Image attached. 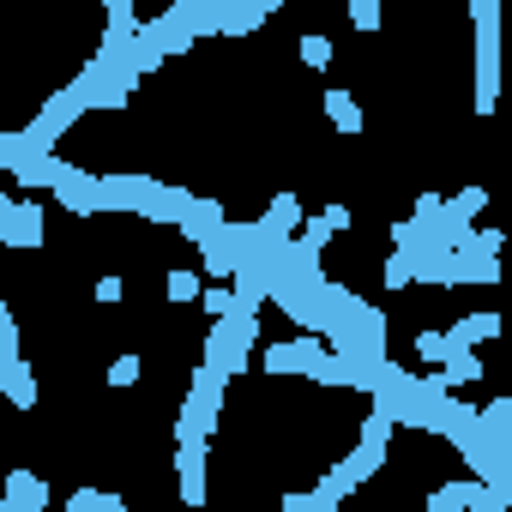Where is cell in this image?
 Instances as JSON below:
<instances>
[{"label":"cell","mask_w":512,"mask_h":512,"mask_svg":"<svg viewBox=\"0 0 512 512\" xmlns=\"http://www.w3.org/2000/svg\"><path fill=\"white\" fill-rule=\"evenodd\" d=\"M440 217H446V199H440V193H416V223H422L428 235L440 229Z\"/></svg>","instance_id":"484cf974"},{"label":"cell","mask_w":512,"mask_h":512,"mask_svg":"<svg viewBox=\"0 0 512 512\" xmlns=\"http://www.w3.org/2000/svg\"><path fill=\"white\" fill-rule=\"evenodd\" d=\"M0 386H7V398H13L19 410L37 404V374H31L25 362H0Z\"/></svg>","instance_id":"e0dca14e"},{"label":"cell","mask_w":512,"mask_h":512,"mask_svg":"<svg viewBox=\"0 0 512 512\" xmlns=\"http://www.w3.org/2000/svg\"><path fill=\"white\" fill-rule=\"evenodd\" d=\"M163 61H169V55H163V49H157V43H151V37H139V43H133V55H127V67H133V73H139V79H145V73H157V67H163Z\"/></svg>","instance_id":"603a6c76"},{"label":"cell","mask_w":512,"mask_h":512,"mask_svg":"<svg viewBox=\"0 0 512 512\" xmlns=\"http://www.w3.org/2000/svg\"><path fill=\"white\" fill-rule=\"evenodd\" d=\"M446 374H452V386H464V380H482V356H476V350H464V356H458Z\"/></svg>","instance_id":"4dcf8cb0"},{"label":"cell","mask_w":512,"mask_h":512,"mask_svg":"<svg viewBox=\"0 0 512 512\" xmlns=\"http://www.w3.org/2000/svg\"><path fill=\"white\" fill-rule=\"evenodd\" d=\"M476 25V115L500 109V0H470Z\"/></svg>","instance_id":"6da1fadb"},{"label":"cell","mask_w":512,"mask_h":512,"mask_svg":"<svg viewBox=\"0 0 512 512\" xmlns=\"http://www.w3.org/2000/svg\"><path fill=\"white\" fill-rule=\"evenodd\" d=\"M278 512H326V506H320L314 494H284V500H278Z\"/></svg>","instance_id":"d590c367"},{"label":"cell","mask_w":512,"mask_h":512,"mask_svg":"<svg viewBox=\"0 0 512 512\" xmlns=\"http://www.w3.org/2000/svg\"><path fill=\"white\" fill-rule=\"evenodd\" d=\"M416 278V260H404V253H392V260H386V290H404Z\"/></svg>","instance_id":"f546056e"},{"label":"cell","mask_w":512,"mask_h":512,"mask_svg":"<svg viewBox=\"0 0 512 512\" xmlns=\"http://www.w3.org/2000/svg\"><path fill=\"white\" fill-rule=\"evenodd\" d=\"M482 428H494V434L512 428V398H488V404H482Z\"/></svg>","instance_id":"f1b7e54d"},{"label":"cell","mask_w":512,"mask_h":512,"mask_svg":"<svg viewBox=\"0 0 512 512\" xmlns=\"http://www.w3.org/2000/svg\"><path fill=\"white\" fill-rule=\"evenodd\" d=\"M464 350H476V344H488V338H500V314H464V320H452L446 326Z\"/></svg>","instance_id":"9a60e30c"},{"label":"cell","mask_w":512,"mask_h":512,"mask_svg":"<svg viewBox=\"0 0 512 512\" xmlns=\"http://www.w3.org/2000/svg\"><path fill=\"white\" fill-rule=\"evenodd\" d=\"M109 31H127V37H139L145 25H139V13H133V0H109Z\"/></svg>","instance_id":"83f0119b"},{"label":"cell","mask_w":512,"mask_h":512,"mask_svg":"<svg viewBox=\"0 0 512 512\" xmlns=\"http://www.w3.org/2000/svg\"><path fill=\"white\" fill-rule=\"evenodd\" d=\"M223 386H229V374H217V368H205V362H199V374H193V392H187V404H199L205 416H217V410H223Z\"/></svg>","instance_id":"4fadbf2b"},{"label":"cell","mask_w":512,"mask_h":512,"mask_svg":"<svg viewBox=\"0 0 512 512\" xmlns=\"http://www.w3.org/2000/svg\"><path fill=\"white\" fill-rule=\"evenodd\" d=\"M458 284H500V260H458Z\"/></svg>","instance_id":"cb8c5ba5"},{"label":"cell","mask_w":512,"mask_h":512,"mask_svg":"<svg viewBox=\"0 0 512 512\" xmlns=\"http://www.w3.org/2000/svg\"><path fill=\"white\" fill-rule=\"evenodd\" d=\"M320 217H326V223H332V235H338V229H350V205H326V211H320Z\"/></svg>","instance_id":"8d00e7d4"},{"label":"cell","mask_w":512,"mask_h":512,"mask_svg":"<svg viewBox=\"0 0 512 512\" xmlns=\"http://www.w3.org/2000/svg\"><path fill=\"white\" fill-rule=\"evenodd\" d=\"M0 241L7 247H43V205L19 199V193H0Z\"/></svg>","instance_id":"5b68a950"},{"label":"cell","mask_w":512,"mask_h":512,"mask_svg":"<svg viewBox=\"0 0 512 512\" xmlns=\"http://www.w3.org/2000/svg\"><path fill=\"white\" fill-rule=\"evenodd\" d=\"M205 278L199 272H169V302H205Z\"/></svg>","instance_id":"7402d4cb"},{"label":"cell","mask_w":512,"mask_h":512,"mask_svg":"<svg viewBox=\"0 0 512 512\" xmlns=\"http://www.w3.org/2000/svg\"><path fill=\"white\" fill-rule=\"evenodd\" d=\"M67 512H127L121 494H103V488H73L67 494Z\"/></svg>","instance_id":"d6986e66"},{"label":"cell","mask_w":512,"mask_h":512,"mask_svg":"<svg viewBox=\"0 0 512 512\" xmlns=\"http://www.w3.org/2000/svg\"><path fill=\"white\" fill-rule=\"evenodd\" d=\"M163 193V181H151V175H97V205L103 211H151V199Z\"/></svg>","instance_id":"277c9868"},{"label":"cell","mask_w":512,"mask_h":512,"mask_svg":"<svg viewBox=\"0 0 512 512\" xmlns=\"http://www.w3.org/2000/svg\"><path fill=\"white\" fill-rule=\"evenodd\" d=\"M211 428H217V416H205L199 404L181 398V422H175V434H181V440H211Z\"/></svg>","instance_id":"44dd1931"},{"label":"cell","mask_w":512,"mask_h":512,"mask_svg":"<svg viewBox=\"0 0 512 512\" xmlns=\"http://www.w3.org/2000/svg\"><path fill=\"white\" fill-rule=\"evenodd\" d=\"M464 506H470V512H512V500H506L500 488H488V482H476V476L464 482Z\"/></svg>","instance_id":"ffe728a7"},{"label":"cell","mask_w":512,"mask_h":512,"mask_svg":"<svg viewBox=\"0 0 512 512\" xmlns=\"http://www.w3.org/2000/svg\"><path fill=\"white\" fill-rule=\"evenodd\" d=\"M0 362H25L19 356V320H13V308H0Z\"/></svg>","instance_id":"d4e9b609"},{"label":"cell","mask_w":512,"mask_h":512,"mask_svg":"<svg viewBox=\"0 0 512 512\" xmlns=\"http://www.w3.org/2000/svg\"><path fill=\"white\" fill-rule=\"evenodd\" d=\"M260 223H266L278 241H296V229H308V223H302V199H296V193H272V211H266Z\"/></svg>","instance_id":"30bf717a"},{"label":"cell","mask_w":512,"mask_h":512,"mask_svg":"<svg viewBox=\"0 0 512 512\" xmlns=\"http://www.w3.org/2000/svg\"><path fill=\"white\" fill-rule=\"evenodd\" d=\"M302 241H308L314 253H326V241H332V223H326V217H314V223L302 229Z\"/></svg>","instance_id":"e575fe53"},{"label":"cell","mask_w":512,"mask_h":512,"mask_svg":"<svg viewBox=\"0 0 512 512\" xmlns=\"http://www.w3.org/2000/svg\"><path fill=\"white\" fill-rule=\"evenodd\" d=\"M320 356H326V338H320V332H302V338L266 350V374H314Z\"/></svg>","instance_id":"8992f818"},{"label":"cell","mask_w":512,"mask_h":512,"mask_svg":"<svg viewBox=\"0 0 512 512\" xmlns=\"http://www.w3.org/2000/svg\"><path fill=\"white\" fill-rule=\"evenodd\" d=\"M253 338H260V320H253V314H229V320H217V326L205 332V368H217V374H241L247 356H253Z\"/></svg>","instance_id":"7a4b0ae2"},{"label":"cell","mask_w":512,"mask_h":512,"mask_svg":"<svg viewBox=\"0 0 512 512\" xmlns=\"http://www.w3.org/2000/svg\"><path fill=\"white\" fill-rule=\"evenodd\" d=\"M350 25H356V31H380V7H374V0H356V7H350Z\"/></svg>","instance_id":"836d02e7"},{"label":"cell","mask_w":512,"mask_h":512,"mask_svg":"<svg viewBox=\"0 0 512 512\" xmlns=\"http://www.w3.org/2000/svg\"><path fill=\"white\" fill-rule=\"evenodd\" d=\"M223 229H229V217H223V205H217L211 193H199V199H193V211H187V223H181V235H187L193 247H205V241H217Z\"/></svg>","instance_id":"ba28073f"},{"label":"cell","mask_w":512,"mask_h":512,"mask_svg":"<svg viewBox=\"0 0 512 512\" xmlns=\"http://www.w3.org/2000/svg\"><path fill=\"white\" fill-rule=\"evenodd\" d=\"M302 61L308 67H332V43L326 37H302Z\"/></svg>","instance_id":"1f68e13d"},{"label":"cell","mask_w":512,"mask_h":512,"mask_svg":"<svg viewBox=\"0 0 512 512\" xmlns=\"http://www.w3.org/2000/svg\"><path fill=\"white\" fill-rule=\"evenodd\" d=\"M272 19V0H253V7H229L223 0V37H247V31H260Z\"/></svg>","instance_id":"5bb4252c"},{"label":"cell","mask_w":512,"mask_h":512,"mask_svg":"<svg viewBox=\"0 0 512 512\" xmlns=\"http://www.w3.org/2000/svg\"><path fill=\"white\" fill-rule=\"evenodd\" d=\"M428 512H464V482H440L428 494Z\"/></svg>","instance_id":"4316f807"},{"label":"cell","mask_w":512,"mask_h":512,"mask_svg":"<svg viewBox=\"0 0 512 512\" xmlns=\"http://www.w3.org/2000/svg\"><path fill=\"white\" fill-rule=\"evenodd\" d=\"M326 121H332L338 133H362V103H356L350 91H326Z\"/></svg>","instance_id":"ac0fdd59"},{"label":"cell","mask_w":512,"mask_h":512,"mask_svg":"<svg viewBox=\"0 0 512 512\" xmlns=\"http://www.w3.org/2000/svg\"><path fill=\"white\" fill-rule=\"evenodd\" d=\"M121 290H127L121 278H97V302H121Z\"/></svg>","instance_id":"74e56055"},{"label":"cell","mask_w":512,"mask_h":512,"mask_svg":"<svg viewBox=\"0 0 512 512\" xmlns=\"http://www.w3.org/2000/svg\"><path fill=\"white\" fill-rule=\"evenodd\" d=\"M416 356H422L428 368H452V362L464 356V344H458L452 332H422V338H416Z\"/></svg>","instance_id":"2e32d148"},{"label":"cell","mask_w":512,"mask_h":512,"mask_svg":"<svg viewBox=\"0 0 512 512\" xmlns=\"http://www.w3.org/2000/svg\"><path fill=\"white\" fill-rule=\"evenodd\" d=\"M85 109H91V85H85V79L61 85V91H55V97L43 103V115H37V121L25 127V133H31V145H37V151H49V145H55V139H61V133H67V127H73V121H79Z\"/></svg>","instance_id":"3957f363"},{"label":"cell","mask_w":512,"mask_h":512,"mask_svg":"<svg viewBox=\"0 0 512 512\" xmlns=\"http://www.w3.org/2000/svg\"><path fill=\"white\" fill-rule=\"evenodd\" d=\"M139 380V356H115L109 362V386H133Z\"/></svg>","instance_id":"d6a6232c"},{"label":"cell","mask_w":512,"mask_h":512,"mask_svg":"<svg viewBox=\"0 0 512 512\" xmlns=\"http://www.w3.org/2000/svg\"><path fill=\"white\" fill-rule=\"evenodd\" d=\"M416 284L452 290V284H458V253H452V247H428L422 260H416Z\"/></svg>","instance_id":"9c48e42d"},{"label":"cell","mask_w":512,"mask_h":512,"mask_svg":"<svg viewBox=\"0 0 512 512\" xmlns=\"http://www.w3.org/2000/svg\"><path fill=\"white\" fill-rule=\"evenodd\" d=\"M193 199H199V193H187V187H163V193L151 199V211H145V223H187V211H193Z\"/></svg>","instance_id":"7c38bea8"},{"label":"cell","mask_w":512,"mask_h":512,"mask_svg":"<svg viewBox=\"0 0 512 512\" xmlns=\"http://www.w3.org/2000/svg\"><path fill=\"white\" fill-rule=\"evenodd\" d=\"M175 482L187 506H205V440H181L175 446Z\"/></svg>","instance_id":"52a82bcc"},{"label":"cell","mask_w":512,"mask_h":512,"mask_svg":"<svg viewBox=\"0 0 512 512\" xmlns=\"http://www.w3.org/2000/svg\"><path fill=\"white\" fill-rule=\"evenodd\" d=\"M7 506H19V512H43V506H49V482L31 476V470H13V476H7Z\"/></svg>","instance_id":"8fae6325"},{"label":"cell","mask_w":512,"mask_h":512,"mask_svg":"<svg viewBox=\"0 0 512 512\" xmlns=\"http://www.w3.org/2000/svg\"><path fill=\"white\" fill-rule=\"evenodd\" d=\"M0 512H19V506H7V500H0Z\"/></svg>","instance_id":"f35d334b"}]
</instances>
